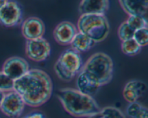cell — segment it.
Masks as SVG:
<instances>
[{"instance_id": "obj_15", "label": "cell", "mask_w": 148, "mask_h": 118, "mask_svg": "<svg viewBox=\"0 0 148 118\" xmlns=\"http://www.w3.org/2000/svg\"><path fill=\"white\" fill-rule=\"evenodd\" d=\"M120 5L123 9L130 16L140 15L144 16L147 12L148 1H119Z\"/></svg>"}, {"instance_id": "obj_5", "label": "cell", "mask_w": 148, "mask_h": 118, "mask_svg": "<svg viewBox=\"0 0 148 118\" xmlns=\"http://www.w3.org/2000/svg\"><path fill=\"white\" fill-rule=\"evenodd\" d=\"M83 67L80 54L72 48L62 52L54 65V71L58 77L64 81H70Z\"/></svg>"}, {"instance_id": "obj_14", "label": "cell", "mask_w": 148, "mask_h": 118, "mask_svg": "<svg viewBox=\"0 0 148 118\" xmlns=\"http://www.w3.org/2000/svg\"><path fill=\"white\" fill-rule=\"evenodd\" d=\"M109 8V1H82L79 3V12L82 14H104Z\"/></svg>"}, {"instance_id": "obj_12", "label": "cell", "mask_w": 148, "mask_h": 118, "mask_svg": "<svg viewBox=\"0 0 148 118\" xmlns=\"http://www.w3.org/2000/svg\"><path fill=\"white\" fill-rule=\"evenodd\" d=\"M76 84L79 92L90 96L95 95L101 87L94 78L82 70L77 75Z\"/></svg>"}, {"instance_id": "obj_25", "label": "cell", "mask_w": 148, "mask_h": 118, "mask_svg": "<svg viewBox=\"0 0 148 118\" xmlns=\"http://www.w3.org/2000/svg\"><path fill=\"white\" fill-rule=\"evenodd\" d=\"M4 94H5V93H4V92H2L0 91V107H1V103H2L3 99H4Z\"/></svg>"}, {"instance_id": "obj_21", "label": "cell", "mask_w": 148, "mask_h": 118, "mask_svg": "<svg viewBox=\"0 0 148 118\" xmlns=\"http://www.w3.org/2000/svg\"><path fill=\"white\" fill-rule=\"evenodd\" d=\"M134 32L135 31L130 27L127 22H123L118 29V36L121 41H125L133 39Z\"/></svg>"}, {"instance_id": "obj_17", "label": "cell", "mask_w": 148, "mask_h": 118, "mask_svg": "<svg viewBox=\"0 0 148 118\" xmlns=\"http://www.w3.org/2000/svg\"><path fill=\"white\" fill-rule=\"evenodd\" d=\"M126 113L130 118H148L147 108L138 102L130 103L127 107Z\"/></svg>"}, {"instance_id": "obj_22", "label": "cell", "mask_w": 148, "mask_h": 118, "mask_svg": "<svg viewBox=\"0 0 148 118\" xmlns=\"http://www.w3.org/2000/svg\"><path fill=\"white\" fill-rule=\"evenodd\" d=\"M133 39L137 42L141 47L147 45L148 44V28L140 29L134 32Z\"/></svg>"}, {"instance_id": "obj_16", "label": "cell", "mask_w": 148, "mask_h": 118, "mask_svg": "<svg viewBox=\"0 0 148 118\" xmlns=\"http://www.w3.org/2000/svg\"><path fill=\"white\" fill-rule=\"evenodd\" d=\"M70 45L72 50L80 54L90 50L95 45V43L86 35L78 32Z\"/></svg>"}, {"instance_id": "obj_4", "label": "cell", "mask_w": 148, "mask_h": 118, "mask_svg": "<svg viewBox=\"0 0 148 118\" xmlns=\"http://www.w3.org/2000/svg\"><path fill=\"white\" fill-rule=\"evenodd\" d=\"M77 29L96 43L108 37L110 25L105 14H82L77 21Z\"/></svg>"}, {"instance_id": "obj_13", "label": "cell", "mask_w": 148, "mask_h": 118, "mask_svg": "<svg viewBox=\"0 0 148 118\" xmlns=\"http://www.w3.org/2000/svg\"><path fill=\"white\" fill-rule=\"evenodd\" d=\"M147 85L140 80H131L127 82L123 89V96L129 103L137 102L139 98L146 92Z\"/></svg>"}, {"instance_id": "obj_11", "label": "cell", "mask_w": 148, "mask_h": 118, "mask_svg": "<svg viewBox=\"0 0 148 118\" xmlns=\"http://www.w3.org/2000/svg\"><path fill=\"white\" fill-rule=\"evenodd\" d=\"M78 33L76 26L71 22L64 21L56 25L53 30V37L59 44L70 45L75 36Z\"/></svg>"}, {"instance_id": "obj_2", "label": "cell", "mask_w": 148, "mask_h": 118, "mask_svg": "<svg viewBox=\"0 0 148 118\" xmlns=\"http://www.w3.org/2000/svg\"><path fill=\"white\" fill-rule=\"evenodd\" d=\"M57 96L65 110L75 117H90L101 110L92 96L77 89L65 88L58 91Z\"/></svg>"}, {"instance_id": "obj_20", "label": "cell", "mask_w": 148, "mask_h": 118, "mask_svg": "<svg viewBox=\"0 0 148 118\" xmlns=\"http://www.w3.org/2000/svg\"><path fill=\"white\" fill-rule=\"evenodd\" d=\"M126 22L134 31L147 27V21L144 16H130Z\"/></svg>"}, {"instance_id": "obj_9", "label": "cell", "mask_w": 148, "mask_h": 118, "mask_svg": "<svg viewBox=\"0 0 148 118\" xmlns=\"http://www.w3.org/2000/svg\"><path fill=\"white\" fill-rule=\"evenodd\" d=\"M29 70V64L25 59L13 56L4 61L1 71L14 81L24 76Z\"/></svg>"}, {"instance_id": "obj_6", "label": "cell", "mask_w": 148, "mask_h": 118, "mask_svg": "<svg viewBox=\"0 0 148 118\" xmlns=\"http://www.w3.org/2000/svg\"><path fill=\"white\" fill-rule=\"evenodd\" d=\"M23 21V10L14 1H6L0 8V23L5 27L19 25Z\"/></svg>"}, {"instance_id": "obj_26", "label": "cell", "mask_w": 148, "mask_h": 118, "mask_svg": "<svg viewBox=\"0 0 148 118\" xmlns=\"http://www.w3.org/2000/svg\"><path fill=\"white\" fill-rule=\"evenodd\" d=\"M5 2H6V1H0V8H1V7H2L4 4H5Z\"/></svg>"}, {"instance_id": "obj_19", "label": "cell", "mask_w": 148, "mask_h": 118, "mask_svg": "<svg viewBox=\"0 0 148 118\" xmlns=\"http://www.w3.org/2000/svg\"><path fill=\"white\" fill-rule=\"evenodd\" d=\"M142 47L137 43L134 39L125 40L121 43V50L125 55L134 56L139 54Z\"/></svg>"}, {"instance_id": "obj_18", "label": "cell", "mask_w": 148, "mask_h": 118, "mask_svg": "<svg viewBox=\"0 0 148 118\" xmlns=\"http://www.w3.org/2000/svg\"><path fill=\"white\" fill-rule=\"evenodd\" d=\"M88 118H126L125 115L118 108L106 106Z\"/></svg>"}, {"instance_id": "obj_1", "label": "cell", "mask_w": 148, "mask_h": 118, "mask_svg": "<svg viewBox=\"0 0 148 118\" xmlns=\"http://www.w3.org/2000/svg\"><path fill=\"white\" fill-rule=\"evenodd\" d=\"M13 91L21 96L25 105L38 107L51 96L53 83L45 71L38 68L30 69L24 76L14 81Z\"/></svg>"}, {"instance_id": "obj_7", "label": "cell", "mask_w": 148, "mask_h": 118, "mask_svg": "<svg viewBox=\"0 0 148 118\" xmlns=\"http://www.w3.org/2000/svg\"><path fill=\"white\" fill-rule=\"evenodd\" d=\"M25 106V104L21 96L14 91H11L4 94L0 109L9 117L17 118L23 114Z\"/></svg>"}, {"instance_id": "obj_23", "label": "cell", "mask_w": 148, "mask_h": 118, "mask_svg": "<svg viewBox=\"0 0 148 118\" xmlns=\"http://www.w3.org/2000/svg\"><path fill=\"white\" fill-rule=\"evenodd\" d=\"M14 81L6 76L2 71H0V91L2 92H9L13 91Z\"/></svg>"}, {"instance_id": "obj_8", "label": "cell", "mask_w": 148, "mask_h": 118, "mask_svg": "<svg viewBox=\"0 0 148 118\" xmlns=\"http://www.w3.org/2000/svg\"><path fill=\"white\" fill-rule=\"evenodd\" d=\"M51 50L50 44L43 37L26 42V56L33 61L40 62L46 60L50 56Z\"/></svg>"}, {"instance_id": "obj_24", "label": "cell", "mask_w": 148, "mask_h": 118, "mask_svg": "<svg viewBox=\"0 0 148 118\" xmlns=\"http://www.w3.org/2000/svg\"><path fill=\"white\" fill-rule=\"evenodd\" d=\"M22 118H45V116L41 112H35L27 114V115H26L25 116Z\"/></svg>"}, {"instance_id": "obj_3", "label": "cell", "mask_w": 148, "mask_h": 118, "mask_svg": "<svg viewBox=\"0 0 148 118\" xmlns=\"http://www.w3.org/2000/svg\"><path fill=\"white\" fill-rule=\"evenodd\" d=\"M90 75L101 86L111 81L114 73V63L109 56L98 52L88 58L82 68Z\"/></svg>"}, {"instance_id": "obj_10", "label": "cell", "mask_w": 148, "mask_h": 118, "mask_svg": "<svg viewBox=\"0 0 148 118\" xmlns=\"http://www.w3.org/2000/svg\"><path fill=\"white\" fill-rule=\"evenodd\" d=\"M45 30L44 23L37 17H28L22 23V34L27 40L43 37Z\"/></svg>"}]
</instances>
